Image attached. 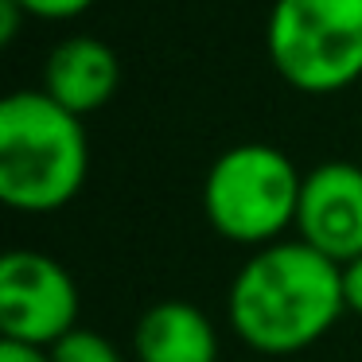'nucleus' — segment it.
<instances>
[{
  "mask_svg": "<svg viewBox=\"0 0 362 362\" xmlns=\"http://www.w3.org/2000/svg\"><path fill=\"white\" fill-rule=\"evenodd\" d=\"M343 312V265L300 238L253 250L234 273L226 296L230 331L250 351L273 358L320 343Z\"/></svg>",
  "mask_w": 362,
  "mask_h": 362,
  "instance_id": "f257e3e1",
  "label": "nucleus"
},
{
  "mask_svg": "<svg viewBox=\"0 0 362 362\" xmlns=\"http://www.w3.org/2000/svg\"><path fill=\"white\" fill-rule=\"evenodd\" d=\"M90 144L82 117L43 90L0 102V199L20 214H55L82 191Z\"/></svg>",
  "mask_w": 362,
  "mask_h": 362,
  "instance_id": "f03ea898",
  "label": "nucleus"
},
{
  "mask_svg": "<svg viewBox=\"0 0 362 362\" xmlns=\"http://www.w3.org/2000/svg\"><path fill=\"white\" fill-rule=\"evenodd\" d=\"M304 172L276 144H230L203 180V214L218 238L245 250L281 242L296 230Z\"/></svg>",
  "mask_w": 362,
  "mask_h": 362,
  "instance_id": "7ed1b4c3",
  "label": "nucleus"
},
{
  "mask_svg": "<svg viewBox=\"0 0 362 362\" xmlns=\"http://www.w3.org/2000/svg\"><path fill=\"white\" fill-rule=\"evenodd\" d=\"M265 55L281 82L327 98L362 78V0H273Z\"/></svg>",
  "mask_w": 362,
  "mask_h": 362,
  "instance_id": "20e7f679",
  "label": "nucleus"
},
{
  "mask_svg": "<svg viewBox=\"0 0 362 362\" xmlns=\"http://www.w3.org/2000/svg\"><path fill=\"white\" fill-rule=\"evenodd\" d=\"M78 327V284L55 257L12 250L0 261V331L12 343L55 346Z\"/></svg>",
  "mask_w": 362,
  "mask_h": 362,
  "instance_id": "39448f33",
  "label": "nucleus"
},
{
  "mask_svg": "<svg viewBox=\"0 0 362 362\" xmlns=\"http://www.w3.org/2000/svg\"><path fill=\"white\" fill-rule=\"evenodd\" d=\"M296 238L346 265L362 253V168L351 160H327L304 172L296 206Z\"/></svg>",
  "mask_w": 362,
  "mask_h": 362,
  "instance_id": "423d86ee",
  "label": "nucleus"
},
{
  "mask_svg": "<svg viewBox=\"0 0 362 362\" xmlns=\"http://www.w3.org/2000/svg\"><path fill=\"white\" fill-rule=\"evenodd\" d=\"M121 86V59L105 40L71 35L55 43L43 63V94H51L63 110L90 117Z\"/></svg>",
  "mask_w": 362,
  "mask_h": 362,
  "instance_id": "0eeeda50",
  "label": "nucleus"
},
{
  "mask_svg": "<svg viewBox=\"0 0 362 362\" xmlns=\"http://www.w3.org/2000/svg\"><path fill=\"white\" fill-rule=\"evenodd\" d=\"M136 362H218V331L203 308L187 300H160L136 320Z\"/></svg>",
  "mask_w": 362,
  "mask_h": 362,
  "instance_id": "6e6552de",
  "label": "nucleus"
},
{
  "mask_svg": "<svg viewBox=\"0 0 362 362\" xmlns=\"http://www.w3.org/2000/svg\"><path fill=\"white\" fill-rule=\"evenodd\" d=\"M51 351V362H125L121 351L94 327H74L71 335H63Z\"/></svg>",
  "mask_w": 362,
  "mask_h": 362,
  "instance_id": "1a4fd4ad",
  "label": "nucleus"
},
{
  "mask_svg": "<svg viewBox=\"0 0 362 362\" xmlns=\"http://www.w3.org/2000/svg\"><path fill=\"white\" fill-rule=\"evenodd\" d=\"M28 12V20H74L86 8H94V0H12Z\"/></svg>",
  "mask_w": 362,
  "mask_h": 362,
  "instance_id": "9d476101",
  "label": "nucleus"
},
{
  "mask_svg": "<svg viewBox=\"0 0 362 362\" xmlns=\"http://www.w3.org/2000/svg\"><path fill=\"white\" fill-rule=\"evenodd\" d=\"M343 300H346V312L362 315V253L343 265Z\"/></svg>",
  "mask_w": 362,
  "mask_h": 362,
  "instance_id": "9b49d317",
  "label": "nucleus"
},
{
  "mask_svg": "<svg viewBox=\"0 0 362 362\" xmlns=\"http://www.w3.org/2000/svg\"><path fill=\"white\" fill-rule=\"evenodd\" d=\"M0 362H51V351L47 346H28V343L4 339L0 343Z\"/></svg>",
  "mask_w": 362,
  "mask_h": 362,
  "instance_id": "f8f14e48",
  "label": "nucleus"
},
{
  "mask_svg": "<svg viewBox=\"0 0 362 362\" xmlns=\"http://www.w3.org/2000/svg\"><path fill=\"white\" fill-rule=\"evenodd\" d=\"M28 20V12L20 8V4H12V0H0V43H12L20 32V24Z\"/></svg>",
  "mask_w": 362,
  "mask_h": 362,
  "instance_id": "ddd939ff",
  "label": "nucleus"
}]
</instances>
